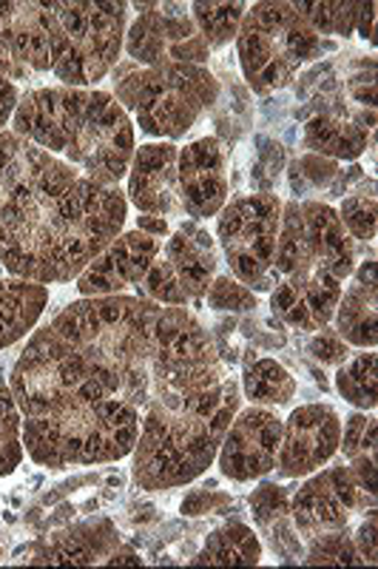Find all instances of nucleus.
<instances>
[{
    "label": "nucleus",
    "instance_id": "f257e3e1",
    "mask_svg": "<svg viewBox=\"0 0 378 569\" xmlns=\"http://www.w3.org/2000/svg\"><path fill=\"white\" fill-rule=\"evenodd\" d=\"M80 373L140 413V436L217 410L231 376L186 308L140 297L78 299L49 322Z\"/></svg>",
    "mask_w": 378,
    "mask_h": 569
},
{
    "label": "nucleus",
    "instance_id": "f03ea898",
    "mask_svg": "<svg viewBox=\"0 0 378 569\" xmlns=\"http://www.w3.org/2000/svg\"><path fill=\"white\" fill-rule=\"evenodd\" d=\"M129 200L7 129L0 134V266L38 284L78 279L122 233Z\"/></svg>",
    "mask_w": 378,
    "mask_h": 569
},
{
    "label": "nucleus",
    "instance_id": "7ed1b4c3",
    "mask_svg": "<svg viewBox=\"0 0 378 569\" xmlns=\"http://www.w3.org/2000/svg\"><path fill=\"white\" fill-rule=\"evenodd\" d=\"M9 388L23 413V447L40 467L111 465L140 439V413L91 388L49 325L18 356Z\"/></svg>",
    "mask_w": 378,
    "mask_h": 569
},
{
    "label": "nucleus",
    "instance_id": "20e7f679",
    "mask_svg": "<svg viewBox=\"0 0 378 569\" xmlns=\"http://www.w3.org/2000/svg\"><path fill=\"white\" fill-rule=\"evenodd\" d=\"M356 271V240L334 206L294 200L282 206V228L273 257L270 311L299 330L334 322L345 282Z\"/></svg>",
    "mask_w": 378,
    "mask_h": 569
},
{
    "label": "nucleus",
    "instance_id": "39448f33",
    "mask_svg": "<svg viewBox=\"0 0 378 569\" xmlns=\"http://www.w3.org/2000/svg\"><path fill=\"white\" fill-rule=\"evenodd\" d=\"M9 126L100 186H120L129 177L135 123L109 91L69 86L27 91Z\"/></svg>",
    "mask_w": 378,
    "mask_h": 569
},
{
    "label": "nucleus",
    "instance_id": "423d86ee",
    "mask_svg": "<svg viewBox=\"0 0 378 569\" xmlns=\"http://www.w3.org/2000/svg\"><path fill=\"white\" fill-rule=\"evenodd\" d=\"M115 100L135 117L142 134L180 140L193 129L202 111L219 100V80L206 66L166 63L137 66L126 60L115 71Z\"/></svg>",
    "mask_w": 378,
    "mask_h": 569
},
{
    "label": "nucleus",
    "instance_id": "0eeeda50",
    "mask_svg": "<svg viewBox=\"0 0 378 569\" xmlns=\"http://www.w3.org/2000/svg\"><path fill=\"white\" fill-rule=\"evenodd\" d=\"M242 408V390L237 379H228L225 396L208 416L180 421L151 436H140L131 450V472L140 490H173L191 485L217 461L225 430Z\"/></svg>",
    "mask_w": 378,
    "mask_h": 569
},
{
    "label": "nucleus",
    "instance_id": "6e6552de",
    "mask_svg": "<svg viewBox=\"0 0 378 569\" xmlns=\"http://www.w3.org/2000/svg\"><path fill=\"white\" fill-rule=\"evenodd\" d=\"M52 40V74L69 89H94L117 66L129 3H40Z\"/></svg>",
    "mask_w": 378,
    "mask_h": 569
},
{
    "label": "nucleus",
    "instance_id": "1a4fd4ad",
    "mask_svg": "<svg viewBox=\"0 0 378 569\" xmlns=\"http://www.w3.org/2000/svg\"><path fill=\"white\" fill-rule=\"evenodd\" d=\"M330 49L321 34L294 9V3L262 0L245 12L237 32V52L242 74L257 94L279 91Z\"/></svg>",
    "mask_w": 378,
    "mask_h": 569
},
{
    "label": "nucleus",
    "instance_id": "9d476101",
    "mask_svg": "<svg viewBox=\"0 0 378 569\" xmlns=\"http://www.w3.org/2000/svg\"><path fill=\"white\" fill-rule=\"evenodd\" d=\"M282 206L270 191L237 197L219 211L217 237L233 279L253 293H270L273 288V257L282 228Z\"/></svg>",
    "mask_w": 378,
    "mask_h": 569
},
{
    "label": "nucleus",
    "instance_id": "9b49d317",
    "mask_svg": "<svg viewBox=\"0 0 378 569\" xmlns=\"http://www.w3.org/2000/svg\"><path fill=\"white\" fill-rule=\"evenodd\" d=\"M219 268V251L211 233L197 220H186L162 242L160 253L135 284L137 297L171 308H186L202 299Z\"/></svg>",
    "mask_w": 378,
    "mask_h": 569
},
{
    "label": "nucleus",
    "instance_id": "f8f14e48",
    "mask_svg": "<svg viewBox=\"0 0 378 569\" xmlns=\"http://www.w3.org/2000/svg\"><path fill=\"white\" fill-rule=\"evenodd\" d=\"M376 510V490L359 479L350 465L310 472V479L290 498V518L301 543L327 532L352 530L356 518Z\"/></svg>",
    "mask_w": 378,
    "mask_h": 569
},
{
    "label": "nucleus",
    "instance_id": "ddd939ff",
    "mask_svg": "<svg viewBox=\"0 0 378 569\" xmlns=\"http://www.w3.org/2000/svg\"><path fill=\"white\" fill-rule=\"evenodd\" d=\"M137 20L126 29V54L137 66H206L211 49L197 32L186 3H135Z\"/></svg>",
    "mask_w": 378,
    "mask_h": 569
},
{
    "label": "nucleus",
    "instance_id": "4468645a",
    "mask_svg": "<svg viewBox=\"0 0 378 569\" xmlns=\"http://www.w3.org/2000/svg\"><path fill=\"white\" fill-rule=\"evenodd\" d=\"M282 441V419L270 408H239L219 445L217 467L225 479L245 485L273 470Z\"/></svg>",
    "mask_w": 378,
    "mask_h": 569
},
{
    "label": "nucleus",
    "instance_id": "2eb2a0df",
    "mask_svg": "<svg viewBox=\"0 0 378 569\" xmlns=\"http://www.w3.org/2000/svg\"><path fill=\"white\" fill-rule=\"evenodd\" d=\"M341 419L330 405H301L282 419V441L273 470L282 479H305L339 453Z\"/></svg>",
    "mask_w": 378,
    "mask_h": 569
},
{
    "label": "nucleus",
    "instance_id": "dca6fc26",
    "mask_svg": "<svg viewBox=\"0 0 378 569\" xmlns=\"http://www.w3.org/2000/svg\"><path fill=\"white\" fill-rule=\"evenodd\" d=\"M52 71V40L40 3H0V78L14 83Z\"/></svg>",
    "mask_w": 378,
    "mask_h": 569
},
{
    "label": "nucleus",
    "instance_id": "f3484780",
    "mask_svg": "<svg viewBox=\"0 0 378 569\" xmlns=\"http://www.w3.org/2000/svg\"><path fill=\"white\" fill-rule=\"evenodd\" d=\"M177 177H180V197L186 217L208 220L217 217L228 202L231 180H228V151L219 137H202L188 142L177 157Z\"/></svg>",
    "mask_w": 378,
    "mask_h": 569
},
{
    "label": "nucleus",
    "instance_id": "a211bd4d",
    "mask_svg": "<svg viewBox=\"0 0 378 569\" xmlns=\"http://www.w3.org/2000/svg\"><path fill=\"white\" fill-rule=\"evenodd\" d=\"M160 248V237H151V233L140 231V228H135V231H122L120 237H117L106 251L97 253L94 262H89V268L74 279V282H78V293L83 299L126 293L146 277L148 266L155 262Z\"/></svg>",
    "mask_w": 378,
    "mask_h": 569
},
{
    "label": "nucleus",
    "instance_id": "6ab92c4d",
    "mask_svg": "<svg viewBox=\"0 0 378 569\" xmlns=\"http://www.w3.org/2000/svg\"><path fill=\"white\" fill-rule=\"evenodd\" d=\"M177 157H180V149L173 142H146L135 151L126 200L137 211L166 217V220L168 217H186L180 177H177Z\"/></svg>",
    "mask_w": 378,
    "mask_h": 569
},
{
    "label": "nucleus",
    "instance_id": "aec40b11",
    "mask_svg": "<svg viewBox=\"0 0 378 569\" xmlns=\"http://www.w3.org/2000/svg\"><path fill=\"white\" fill-rule=\"evenodd\" d=\"M117 527L111 518L97 516L80 525L63 527L49 538H40L32 547L29 563H74V567H91V563H106L111 552L120 547Z\"/></svg>",
    "mask_w": 378,
    "mask_h": 569
},
{
    "label": "nucleus",
    "instance_id": "412c9836",
    "mask_svg": "<svg viewBox=\"0 0 378 569\" xmlns=\"http://www.w3.org/2000/svg\"><path fill=\"white\" fill-rule=\"evenodd\" d=\"M376 257H370L361 266H356L350 284L341 291L334 313V330L350 348L376 350Z\"/></svg>",
    "mask_w": 378,
    "mask_h": 569
},
{
    "label": "nucleus",
    "instance_id": "4be33fe9",
    "mask_svg": "<svg viewBox=\"0 0 378 569\" xmlns=\"http://www.w3.org/2000/svg\"><path fill=\"white\" fill-rule=\"evenodd\" d=\"M367 137H372V114L350 117L345 111L310 117L305 126V149L327 160H356L367 149Z\"/></svg>",
    "mask_w": 378,
    "mask_h": 569
},
{
    "label": "nucleus",
    "instance_id": "5701e85b",
    "mask_svg": "<svg viewBox=\"0 0 378 569\" xmlns=\"http://www.w3.org/2000/svg\"><path fill=\"white\" fill-rule=\"evenodd\" d=\"M250 516H253L257 530L270 541L276 556H282L285 561L305 558V543L290 518V496L285 492V487L273 485V481L259 485L257 492L250 496Z\"/></svg>",
    "mask_w": 378,
    "mask_h": 569
},
{
    "label": "nucleus",
    "instance_id": "b1692460",
    "mask_svg": "<svg viewBox=\"0 0 378 569\" xmlns=\"http://www.w3.org/2000/svg\"><path fill=\"white\" fill-rule=\"evenodd\" d=\"M49 305V288L27 279H0V350L27 339Z\"/></svg>",
    "mask_w": 378,
    "mask_h": 569
},
{
    "label": "nucleus",
    "instance_id": "393cba45",
    "mask_svg": "<svg viewBox=\"0 0 378 569\" xmlns=\"http://www.w3.org/2000/svg\"><path fill=\"white\" fill-rule=\"evenodd\" d=\"M259 561H262V541L242 521H231L213 530L199 556L191 558V563H208V567H257Z\"/></svg>",
    "mask_w": 378,
    "mask_h": 569
},
{
    "label": "nucleus",
    "instance_id": "a878e982",
    "mask_svg": "<svg viewBox=\"0 0 378 569\" xmlns=\"http://www.w3.org/2000/svg\"><path fill=\"white\" fill-rule=\"evenodd\" d=\"M242 396L257 408H285L296 396V379L276 362V359H257L245 368Z\"/></svg>",
    "mask_w": 378,
    "mask_h": 569
},
{
    "label": "nucleus",
    "instance_id": "bb28decb",
    "mask_svg": "<svg viewBox=\"0 0 378 569\" xmlns=\"http://www.w3.org/2000/svg\"><path fill=\"white\" fill-rule=\"evenodd\" d=\"M376 416L359 410L347 419L345 430H341L339 450L345 453V461L359 472V479L365 481L370 490H376Z\"/></svg>",
    "mask_w": 378,
    "mask_h": 569
},
{
    "label": "nucleus",
    "instance_id": "cd10ccee",
    "mask_svg": "<svg viewBox=\"0 0 378 569\" xmlns=\"http://www.w3.org/2000/svg\"><path fill=\"white\" fill-rule=\"evenodd\" d=\"M191 18L197 32L202 34L208 49H222L231 40H237L239 23H242L245 12H248V3H206V0H197L191 3Z\"/></svg>",
    "mask_w": 378,
    "mask_h": 569
},
{
    "label": "nucleus",
    "instance_id": "c85d7f7f",
    "mask_svg": "<svg viewBox=\"0 0 378 569\" xmlns=\"http://www.w3.org/2000/svg\"><path fill=\"white\" fill-rule=\"evenodd\" d=\"M376 350H365L359 356H350L339 370H336V390L341 399L350 401L352 408L372 413L378 405V379H376Z\"/></svg>",
    "mask_w": 378,
    "mask_h": 569
},
{
    "label": "nucleus",
    "instance_id": "c756f323",
    "mask_svg": "<svg viewBox=\"0 0 378 569\" xmlns=\"http://www.w3.org/2000/svg\"><path fill=\"white\" fill-rule=\"evenodd\" d=\"M23 413L14 401L9 382L0 379V479L12 476L23 461Z\"/></svg>",
    "mask_w": 378,
    "mask_h": 569
},
{
    "label": "nucleus",
    "instance_id": "7c9ffc66",
    "mask_svg": "<svg viewBox=\"0 0 378 569\" xmlns=\"http://www.w3.org/2000/svg\"><path fill=\"white\" fill-rule=\"evenodd\" d=\"M294 9L308 20L316 34L350 38L361 18V3H294Z\"/></svg>",
    "mask_w": 378,
    "mask_h": 569
},
{
    "label": "nucleus",
    "instance_id": "2f4dec72",
    "mask_svg": "<svg viewBox=\"0 0 378 569\" xmlns=\"http://www.w3.org/2000/svg\"><path fill=\"white\" fill-rule=\"evenodd\" d=\"M305 563L310 567H345V563H365L361 561L356 541H352V530L327 532V536L314 538L305 543Z\"/></svg>",
    "mask_w": 378,
    "mask_h": 569
},
{
    "label": "nucleus",
    "instance_id": "473e14b6",
    "mask_svg": "<svg viewBox=\"0 0 378 569\" xmlns=\"http://www.w3.org/2000/svg\"><path fill=\"white\" fill-rule=\"evenodd\" d=\"M339 220L345 231L350 233L356 242H372L376 240V188L367 191H352L345 197L339 206Z\"/></svg>",
    "mask_w": 378,
    "mask_h": 569
},
{
    "label": "nucleus",
    "instance_id": "72a5a7b5",
    "mask_svg": "<svg viewBox=\"0 0 378 569\" xmlns=\"http://www.w3.org/2000/svg\"><path fill=\"white\" fill-rule=\"evenodd\" d=\"M206 299L213 311L245 313L257 308V293L250 291V288H245V284L239 282V279H233L231 273H228V277H213Z\"/></svg>",
    "mask_w": 378,
    "mask_h": 569
},
{
    "label": "nucleus",
    "instance_id": "f704fd0d",
    "mask_svg": "<svg viewBox=\"0 0 378 569\" xmlns=\"http://www.w3.org/2000/svg\"><path fill=\"white\" fill-rule=\"evenodd\" d=\"M339 177V162L327 160V157L308 154L296 160L290 166V186H294L296 194H301L305 188H321L327 182H334Z\"/></svg>",
    "mask_w": 378,
    "mask_h": 569
},
{
    "label": "nucleus",
    "instance_id": "c9c22d12",
    "mask_svg": "<svg viewBox=\"0 0 378 569\" xmlns=\"http://www.w3.org/2000/svg\"><path fill=\"white\" fill-rule=\"evenodd\" d=\"M308 353L314 356L316 362L330 365V368H341V365H345L347 359L352 356V350H350V345H347L345 339H341L339 333L330 328V325H325V328L316 330V337L310 339Z\"/></svg>",
    "mask_w": 378,
    "mask_h": 569
},
{
    "label": "nucleus",
    "instance_id": "e433bc0d",
    "mask_svg": "<svg viewBox=\"0 0 378 569\" xmlns=\"http://www.w3.org/2000/svg\"><path fill=\"white\" fill-rule=\"evenodd\" d=\"M228 507H233V501L228 496H222V492H206V490H199V492H191V496L182 501V512L186 516H206V512H222Z\"/></svg>",
    "mask_w": 378,
    "mask_h": 569
},
{
    "label": "nucleus",
    "instance_id": "4c0bfd02",
    "mask_svg": "<svg viewBox=\"0 0 378 569\" xmlns=\"http://www.w3.org/2000/svg\"><path fill=\"white\" fill-rule=\"evenodd\" d=\"M352 541H356L361 561L376 563V510L361 516L359 525L352 527Z\"/></svg>",
    "mask_w": 378,
    "mask_h": 569
},
{
    "label": "nucleus",
    "instance_id": "58836bf2",
    "mask_svg": "<svg viewBox=\"0 0 378 569\" xmlns=\"http://www.w3.org/2000/svg\"><path fill=\"white\" fill-rule=\"evenodd\" d=\"M18 100H20L18 86L0 78V134L9 129V123H12V114H14V109H18Z\"/></svg>",
    "mask_w": 378,
    "mask_h": 569
},
{
    "label": "nucleus",
    "instance_id": "ea45409f",
    "mask_svg": "<svg viewBox=\"0 0 378 569\" xmlns=\"http://www.w3.org/2000/svg\"><path fill=\"white\" fill-rule=\"evenodd\" d=\"M137 228L151 233V237H160V240L171 233V222H168L166 217H155V213H140V217H137Z\"/></svg>",
    "mask_w": 378,
    "mask_h": 569
},
{
    "label": "nucleus",
    "instance_id": "a19ab883",
    "mask_svg": "<svg viewBox=\"0 0 378 569\" xmlns=\"http://www.w3.org/2000/svg\"><path fill=\"white\" fill-rule=\"evenodd\" d=\"M356 32L370 40V43H376V3H361V18Z\"/></svg>",
    "mask_w": 378,
    "mask_h": 569
},
{
    "label": "nucleus",
    "instance_id": "79ce46f5",
    "mask_svg": "<svg viewBox=\"0 0 378 569\" xmlns=\"http://www.w3.org/2000/svg\"><path fill=\"white\" fill-rule=\"evenodd\" d=\"M106 563H111V567H117V563H135V567H137V563H142V558H140V552L131 547V543H120V547L111 552L109 561H106Z\"/></svg>",
    "mask_w": 378,
    "mask_h": 569
},
{
    "label": "nucleus",
    "instance_id": "37998d69",
    "mask_svg": "<svg viewBox=\"0 0 378 569\" xmlns=\"http://www.w3.org/2000/svg\"><path fill=\"white\" fill-rule=\"evenodd\" d=\"M0 561H3V550H0Z\"/></svg>",
    "mask_w": 378,
    "mask_h": 569
},
{
    "label": "nucleus",
    "instance_id": "c03bdc74",
    "mask_svg": "<svg viewBox=\"0 0 378 569\" xmlns=\"http://www.w3.org/2000/svg\"><path fill=\"white\" fill-rule=\"evenodd\" d=\"M0 268H3V266H0Z\"/></svg>",
    "mask_w": 378,
    "mask_h": 569
}]
</instances>
